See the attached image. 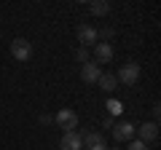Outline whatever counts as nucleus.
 <instances>
[{"mask_svg":"<svg viewBox=\"0 0 161 150\" xmlns=\"http://www.w3.org/2000/svg\"><path fill=\"white\" fill-rule=\"evenodd\" d=\"M126 150H148V145H145V142H140V139H132Z\"/></svg>","mask_w":161,"mask_h":150,"instance_id":"dca6fc26","label":"nucleus"},{"mask_svg":"<svg viewBox=\"0 0 161 150\" xmlns=\"http://www.w3.org/2000/svg\"><path fill=\"white\" fill-rule=\"evenodd\" d=\"M54 123H57L59 129H64V131H75V129H78V113L70 110V107H62L57 115H54Z\"/></svg>","mask_w":161,"mask_h":150,"instance_id":"f03ea898","label":"nucleus"},{"mask_svg":"<svg viewBox=\"0 0 161 150\" xmlns=\"http://www.w3.org/2000/svg\"><path fill=\"white\" fill-rule=\"evenodd\" d=\"M75 59H78L80 64H86V62H89V48H83V46H80L78 51H75Z\"/></svg>","mask_w":161,"mask_h":150,"instance_id":"4468645a","label":"nucleus"},{"mask_svg":"<svg viewBox=\"0 0 161 150\" xmlns=\"http://www.w3.org/2000/svg\"><path fill=\"white\" fill-rule=\"evenodd\" d=\"M113 35H115V29H113V27H105L102 32H97V38H102V43H108Z\"/></svg>","mask_w":161,"mask_h":150,"instance_id":"2eb2a0df","label":"nucleus"},{"mask_svg":"<svg viewBox=\"0 0 161 150\" xmlns=\"http://www.w3.org/2000/svg\"><path fill=\"white\" fill-rule=\"evenodd\" d=\"M99 75H102V67H99L94 59H89L86 64H80V78H83L86 83H97Z\"/></svg>","mask_w":161,"mask_h":150,"instance_id":"6e6552de","label":"nucleus"},{"mask_svg":"<svg viewBox=\"0 0 161 150\" xmlns=\"http://www.w3.org/2000/svg\"><path fill=\"white\" fill-rule=\"evenodd\" d=\"M99 86H102V91H115V88H118V81H115V75L113 72H102V75H99Z\"/></svg>","mask_w":161,"mask_h":150,"instance_id":"9d476101","label":"nucleus"},{"mask_svg":"<svg viewBox=\"0 0 161 150\" xmlns=\"http://www.w3.org/2000/svg\"><path fill=\"white\" fill-rule=\"evenodd\" d=\"M97 32H99V29H97V27H92V24H80V27H78V32H75V35H78L80 46L86 48V46H97V43H99Z\"/></svg>","mask_w":161,"mask_h":150,"instance_id":"39448f33","label":"nucleus"},{"mask_svg":"<svg viewBox=\"0 0 161 150\" xmlns=\"http://www.w3.org/2000/svg\"><path fill=\"white\" fill-rule=\"evenodd\" d=\"M134 134H137V139H140V142H145V145H148V142H156V139H158V123H156V121H148V123H142Z\"/></svg>","mask_w":161,"mask_h":150,"instance_id":"423d86ee","label":"nucleus"},{"mask_svg":"<svg viewBox=\"0 0 161 150\" xmlns=\"http://www.w3.org/2000/svg\"><path fill=\"white\" fill-rule=\"evenodd\" d=\"M86 150H108V145H105V142H99V145H94V147H86Z\"/></svg>","mask_w":161,"mask_h":150,"instance_id":"a211bd4d","label":"nucleus"},{"mask_svg":"<svg viewBox=\"0 0 161 150\" xmlns=\"http://www.w3.org/2000/svg\"><path fill=\"white\" fill-rule=\"evenodd\" d=\"M105 107H108V115H121V113H124V104L118 102V99H108V102H105Z\"/></svg>","mask_w":161,"mask_h":150,"instance_id":"ddd939ff","label":"nucleus"},{"mask_svg":"<svg viewBox=\"0 0 161 150\" xmlns=\"http://www.w3.org/2000/svg\"><path fill=\"white\" fill-rule=\"evenodd\" d=\"M89 11H92L94 16H108L110 13V3L108 0H94L92 6H89Z\"/></svg>","mask_w":161,"mask_h":150,"instance_id":"f8f14e48","label":"nucleus"},{"mask_svg":"<svg viewBox=\"0 0 161 150\" xmlns=\"http://www.w3.org/2000/svg\"><path fill=\"white\" fill-rule=\"evenodd\" d=\"M59 147H62V150H83V134L64 131L62 139H59Z\"/></svg>","mask_w":161,"mask_h":150,"instance_id":"0eeeda50","label":"nucleus"},{"mask_svg":"<svg viewBox=\"0 0 161 150\" xmlns=\"http://www.w3.org/2000/svg\"><path fill=\"white\" fill-rule=\"evenodd\" d=\"M80 134H83V150L94 147V145H99V142H105V137L99 131H80Z\"/></svg>","mask_w":161,"mask_h":150,"instance_id":"9b49d317","label":"nucleus"},{"mask_svg":"<svg viewBox=\"0 0 161 150\" xmlns=\"http://www.w3.org/2000/svg\"><path fill=\"white\" fill-rule=\"evenodd\" d=\"M134 131H137V126H134L132 121H121V123L113 126V139H115V142H132Z\"/></svg>","mask_w":161,"mask_h":150,"instance_id":"20e7f679","label":"nucleus"},{"mask_svg":"<svg viewBox=\"0 0 161 150\" xmlns=\"http://www.w3.org/2000/svg\"><path fill=\"white\" fill-rule=\"evenodd\" d=\"M11 56L16 59V62H27V59L32 56V43H30L27 38H14L11 40Z\"/></svg>","mask_w":161,"mask_h":150,"instance_id":"7ed1b4c3","label":"nucleus"},{"mask_svg":"<svg viewBox=\"0 0 161 150\" xmlns=\"http://www.w3.org/2000/svg\"><path fill=\"white\" fill-rule=\"evenodd\" d=\"M108 150H124V147H108Z\"/></svg>","mask_w":161,"mask_h":150,"instance_id":"6ab92c4d","label":"nucleus"},{"mask_svg":"<svg viewBox=\"0 0 161 150\" xmlns=\"http://www.w3.org/2000/svg\"><path fill=\"white\" fill-rule=\"evenodd\" d=\"M102 126H105V129H113V126H115V121H113V115H105V121H102Z\"/></svg>","mask_w":161,"mask_h":150,"instance_id":"f3484780","label":"nucleus"},{"mask_svg":"<svg viewBox=\"0 0 161 150\" xmlns=\"http://www.w3.org/2000/svg\"><path fill=\"white\" fill-rule=\"evenodd\" d=\"M115 81L124 83V86H134L140 81V64L137 62H124L121 70H118V75H115Z\"/></svg>","mask_w":161,"mask_h":150,"instance_id":"f257e3e1","label":"nucleus"},{"mask_svg":"<svg viewBox=\"0 0 161 150\" xmlns=\"http://www.w3.org/2000/svg\"><path fill=\"white\" fill-rule=\"evenodd\" d=\"M110 59H113V46H110V43H97V46H94V62L102 67Z\"/></svg>","mask_w":161,"mask_h":150,"instance_id":"1a4fd4ad","label":"nucleus"}]
</instances>
